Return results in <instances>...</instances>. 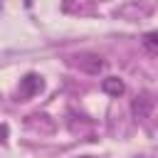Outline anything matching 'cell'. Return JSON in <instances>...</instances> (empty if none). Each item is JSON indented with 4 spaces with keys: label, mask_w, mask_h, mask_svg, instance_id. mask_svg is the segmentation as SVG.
<instances>
[{
    "label": "cell",
    "mask_w": 158,
    "mask_h": 158,
    "mask_svg": "<svg viewBox=\"0 0 158 158\" xmlns=\"http://www.w3.org/2000/svg\"><path fill=\"white\" fill-rule=\"evenodd\" d=\"M72 67H77L84 74H101L104 67H106V62L99 54H94V52H81V54H77L72 59Z\"/></svg>",
    "instance_id": "1"
},
{
    "label": "cell",
    "mask_w": 158,
    "mask_h": 158,
    "mask_svg": "<svg viewBox=\"0 0 158 158\" xmlns=\"http://www.w3.org/2000/svg\"><path fill=\"white\" fill-rule=\"evenodd\" d=\"M151 109H153V99H151V94H141V96H136V101L131 104V111H133L138 118H146V116L151 114Z\"/></svg>",
    "instance_id": "2"
},
{
    "label": "cell",
    "mask_w": 158,
    "mask_h": 158,
    "mask_svg": "<svg viewBox=\"0 0 158 158\" xmlns=\"http://www.w3.org/2000/svg\"><path fill=\"white\" fill-rule=\"evenodd\" d=\"M40 89H42V79H40L37 74H27V77L22 79L20 94H22V96H35V94H37Z\"/></svg>",
    "instance_id": "3"
},
{
    "label": "cell",
    "mask_w": 158,
    "mask_h": 158,
    "mask_svg": "<svg viewBox=\"0 0 158 158\" xmlns=\"http://www.w3.org/2000/svg\"><path fill=\"white\" fill-rule=\"evenodd\" d=\"M101 89H104V94H109V96H121V94L126 91V86H123V81H121L118 77H106V79H101Z\"/></svg>",
    "instance_id": "4"
},
{
    "label": "cell",
    "mask_w": 158,
    "mask_h": 158,
    "mask_svg": "<svg viewBox=\"0 0 158 158\" xmlns=\"http://www.w3.org/2000/svg\"><path fill=\"white\" fill-rule=\"evenodd\" d=\"M143 47H146L151 54H156V52H158V35H156V32H148V35L143 37Z\"/></svg>",
    "instance_id": "5"
},
{
    "label": "cell",
    "mask_w": 158,
    "mask_h": 158,
    "mask_svg": "<svg viewBox=\"0 0 158 158\" xmlns=\"http://www.w3.org/2000/svg\"><path fill=\"white\" fill-rule=\"evenodd\" d=\"M7 138V126H0V143H5Z\"/></svg>",
    "instance_id": "6"
}]
</instances>
